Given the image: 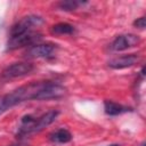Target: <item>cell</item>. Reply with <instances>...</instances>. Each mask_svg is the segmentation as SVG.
I'll return each instance as SVG.
<instances>
[{"instance_id":"5","label":"cell","mask_w":146,"mask_h":146,"mask_svg":"<svg viewBox=\"0 0 146 146\" xmlns=\"http://www.w3.org/2000/svg\"><path fill=\"white\" fill-rule=\"evenodd\" d=\"M57 50V46L52 43H36L31 46L25 56L29 58H50L54 57Z\"/></svg>"},{"instance_id":"4","label":"cell","mask_w":146,"mask_h":146,"mask_svg":"<svg viewBox=\"0 0 146 146\" xmlns=\"http://www.w3.org/2000/svg\"><path fill=\"white\" fill-rule=\"evenodd\" d=\"M40 39L41 34L35 31L21 34L17 36H9V40L7 42V50H16L23 47H31L33 44H36V42L40 41Z\"/></svg>"},{"instance_id":"6","label":"cell","mask_w":146,"mask_h":146,"mask_svg":"<svg viewBox=\"0 0 146 146\" xmlns=\"http://www.w3.org/2000/svg\"><path fill=\"white\" fill-rule=\"evenodd\" d=\"M140 41H141L140 38L136 34H121V35H117L112 41V43L110 44V48L113 51H123L129 48L136 47L137 44L140 43Z\"/></svg>"},{"instance_id":"16","label":"cell","mask_w":146,"mask_h":146,"mask_svg":"<svg viewBox=\"0 0 146 146\" xmlns=\"http://www.w3.org/2000/svg\"><path fill=\"white\" fill-rule=\"evenodd\" d=\"M145 145H146V144H145V143H141V144H140V145H139V146H145Z\"/></svg>"},{"instance_id":"12","label":"cell","mask_w":146,"mask_h":146,"mask_svg":"<svg viewBox=\"0 0 146 146\" xmlns=\"http://www.w3.org/2000/svg\"><path fill=\"white\" fill-rule=\"evenodd\" d=\"M145 25H146V19H145L144 16L137 18V19L133 22V26H136V27H138V29H140V30H144V29H145Z\"/></svg>"},{"instance_id":"11","label":"cell","mask_w":146,"mask_h":146,"mask_svg":"<svg viewBox=\"0 0 146 146\" xmlns=\"http://www.w3.org/2000/svg\"><path fill=\"white\" fill-rule=\"evenodd\" d=\"M86 2L84 1H76V0H65V1H59L57 3V8L63 10V11H72L76 10L79 7L83 6Z\"/></svg>"},{"instance_id":"3","label":"cell","mask_w":146,"mask_h":146,"mask_svg":"<svg viewBox=\"0 0 146 146\" xmlns=\"http://www.w3.org/2000/svg\"><path fill=\"white\" fill-rule=\"evenodd\" d=\"M34 70V65L27 62H17L6 66L0 73V81L7 82L17 78L25 76Z\"/></svg>"},{"instance_id":"7","label":"cell","mask_w":146,"mask_h":146,"mask_svg":"<svg viewBox=\"0 0 146 146\" xmlns=\"http://www.w3.org/2000/svg\"><path fill=\"white\" fill-rule=\"evenodd\" d=\"M139 59H140V56L137 54H125L108 60V66L114 70H122V68H127L136 65L139 62Z\"/></svg>"},{"instance_id":"9","label":"cell","mask_w":146,"mask_h":146,"mask_svg":"<svg viewBox=\"0 0 146 146\" xmlns=\"http://www.w3.org/2000/svg\"><path fill=\"white\" fill-rule=\"evenodd\" d=\"M49 139L52 143H57V144H66L68 141L72 140V133L65 129V128H60L56 131H54L52 133L49 135Z\"/></svg>"},{"instance_id":"1","label":"cell","mask_w":146,"mask_h":146,"mask_svg":"<svg viewBox=\"0 0 146 146\" xmlns=\"http://www.w3.org/2000/svg\"><path fill=\"white\" fill-rule=\"evenodd\" d=\"M66 95V88L51 81H38L24 84L11 92L3 95V103L7 110L29 100L58 99Z\"/></svg>"},{"instance_id":"15","label":"cell","mask_w":146,"mask_h":146,"mask_svg":"<svg viewBox=\"0 0 146 146\" xmlns=\"http://www.w3.org/2000/svg\"><path fill=\"white\" fill-rule=\"evenodd\" d=\"M107 146H120L119 144H112V145H107Z\"/></svg>"},{"instance_id":"13","label":"cell","mask_w":146,"mask_h":146,"mask_svg":"<svg viewBox=\"0 0 146 146\" xmlns=\"http://www.w3.org/2000/svg\"><path fill=\"white\" fill-rule=\"evenodd\" d=\"M6 111H7V108H6L5 103H3V97L0 96V114H2V113L6 112Z\"/></svg>"},{"instance_id":"2","label":"cell","mask_w":146,"mask_h":146,"mask_svg":"<svg viewBox=\"0 0 146 146\" xmlns=\"http://www.w3.org/2000/svg\"><path fill=\"white\" fill-rule=\"evenodd\" d=\"M42 24H43V18L41 16H38V15L24 16L11 26L9 35L10 36H17L21 34L34 32V30L40 27Z\"/></svg>"},{"instance_id":"10","label":"cell","mask_w":146,"mask_h":146,"mask_svg":"<svg viewBox=\"0 0 146 146\" xmlns=\"http://www.w3.org/2000/svg\"><path fill=\"white\" fill-rule=\"evenodd\" d=\"M75 32V29L73 25L68 23H57L50 27V33L55 35H70Z\"/></svg>"},{"instance_id":"14","label":"cell","mask_w":146,"mask_h":146,"mask_svg":"<svg viewBox=\"0 0 146 146\" xmlns=\"http://www.w3.org/2000/svg\"><path fill=\"white\" fill-rule=\"evenodd\" d=\"M9 146H29V145H21V144H13V145H9Z\"/></svg>"},{"instance_id":"8","label":"cell","mask_w":146,"mask_h":146,"mask_svg":"<svg viewBox=\"0 0 146 146\" xmlns=\"http://www.w3.org/2000/svg\"><path fill=\"white\" fill-rule=\"evenodd\" d=\"M104 110H105V113L107 115H111V116L120 115V114H123V113H127V112L131 111L129 107H127L122 104H119L116 102L108 100V99H106L104 102Z\"/></svg>"}]
</instances>
